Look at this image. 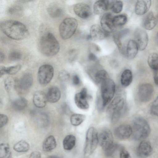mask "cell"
Listing matches in <instances>:
<instances>
[{"label": "cell", "mask_w": 158, "mask_h": 158, "mask_svg": "<svg viewBox=\"0 0 158 158\" xmlns=\"http://www.w3.org/2000/svg\"><path fill=\"white\" fill-rule=\"evenodd\" d=\"M2 31L9 38L16 40H21L27 38L29 31L25 25L14 20H8L0 24Z\"/></svg>", "instance_id": "1"}, {"label": "cell", "mask_w": 158, "mask_h": 158, "mask_svg": "<svg viewBox=\"0 0 158 158\" xmlns=\"http://www.w3.org/2000/svg\"><path fill=\"white\" fill-rule=\"evenodd\" d=\"M38 47L40 52L48 57L56 55L60 50V45L57 40L52 33L48 32L40 38Z\"/></svg>", "instance_id": "2"}, {"label": "cell", "mask_w": 158, "mask_h": 158, "mask_svg": "<svg viewBox=\"0 0 158 158\" xmlns=\"http://www.w3.org/2000/svg\"><path fill=\"white\" fill-rule=\"evenodd\" d=\"M132 135L136 140H142L147 138L149 135L151 129L150 125L144 118L138 117L133 121Z\"/></svg>", "instance_id": "3"}, {"label": "cell", "mask_w": 158, "mask_h": 158, "mask_svg": "<svg viewBox=\"0 0 158 158\" xmlns=\"http://www.w3.org/2000/svg\"><path fill=\"white\" fill-rule=\"evenodd\" d=\"M125 105L124 98L120 96L115 97L110 103L107 108V113L113 122H116L119 119Z\"/></svg>", "instance_id": "4"}, {"label": "cell", "mask_w": 158, "mask_h": 158, "mask_svg": "<svg viewBox=\"0 0 158 158\" xmlns=\"http://www.w3.org/2000/svg\"><path fill=\"white\" fill-rule=\"evenodd\" d=\"M78 26L77 20L73 18L65 19L59 27V32L61 37L64 40L71 38L74 34Z\"/></svg>", "instance_id": "5"}, {"label": "cell", "mask_w": 158, "mask_h": 158, "mask_svg": "<svg viewBox=\"0 0 158 158\" xmlns=\"http://www.w3.org/2000/svg\"><path fill=\"white\" fill-rule=\"evenodd\" d=\"M98 139V133L94 127H89L88 130L84 148V153L86 156L91 155L96 148Z\"/></svg>", "instance_id": "6"}, {"label": "cell", "mask_w": 158, "mask_h": 158, "mask_svg": "<svg viewBox=\"0 0 158 158\" xmlns=\"http://www.w3.org/2000/svg\"><path fill=\"white\" fill-rule=\"evenodd\" d=\"M115 85L111 79L107 78L101 83V95L103 107L105 106L111 101L115 92Z\"/></svg>", "instance_id": "7"}, {"label": "cell", "mask_w": 158, "mask_h": 158, "mask_svg": "<svg viewBox=\"0 0 158 158\" xmlns=\"http://www.w3.org/2000/svg\"><path fill=\"white\" fill-rule=\"evenodd\" d=\"M54 69L49 64H44L39 68L38 72V78L40 83L46 85L51 80L53 76Z\"/></svg>", "instance_id": "8"}, {"label": "cell", "mask_w": 158, "mask_h": 158, "mask_svg": "<svg viewBox=\"0 0 158 158\" xmlns=\"http://www.w3.org/2000/svg\"><path fill=\"white\" fill-rule=\"evenodd\" d=\"M154 89L152 85L149 83H143L140 85L138 89L137 97L139 101L141 103H145L152 98Z\"/></svg>", "instance_id": "9"}, {"label": "cell", "mask_w": 158, "mask_h": 158, "mask_svg": "<svg viewBox=\"0 0 158 158\" xmlns=\"http://www.w3.org/2000/svg\"><path fill=\"white\" fill-rule=\"evenodd\" d=\"M98 142L104 151L109 149L114 144L113 137L110 130H103L98 135Z\"/></svg>", "instance_id": "10"}, {"label": "cell", "mask_w": 158, "mask_h": 158, "mask_svg": "<svg viewBox=\"0 0 158 158\" xmlns=\"http://www.w3.org/2000/svg\"><path fill=\"white\" fill-rule=\"evenodd\" d=\"M134 37L139 49L141 51L144 50L148 42V36L146 32L142 29L137 28L135 32Z\"/></svg>", "instance_id": "11"}, {"label": "cell", "mask_w": 158, "mask_h": 158, "mask_svg": "<svg viewBox=\"0 0 158 158\" xmlns=\"http://www.w3.org/2000/svg\"><path fill=\"white\" fill-rule=\"evenodd\" d=\"M88 98L87 91V89L84 88L81 91L76 94L74 97V100L77 106L82 109H87L89 107L87 99Z\"/></svg>", "instance_id": "12"}, {"label": "cell", "mask_w": 158, "mask_h": 158, "mask_svg": "<svg viewBox=\"0 0 158 158\" xmlns=\"http://www.w3.org/2000/svg\"><path fill=\"white\" fill-rule=\"evenodd\" d=\"M132 134V129L128 124L121 125L114 130V135L118 139L124 140L129 138Z\"/></svg>", "instance_id": "13"}, {"label": "cell", "mask_w": 158, "mask_h": 158, "mask_svg": "<svg viewBox=\"0 0 158 158\" xmlns=\"http://www.w3.org/2000/svg\"><path fill=\"white\" fill-rule=\"evenodd\" d=\"M152 150L150 143L147 140H143L139 145L137 149L136 153L139 157L146 158L152 154Z\"/></svg>", "instance_id": "14"}, {"label": "cell", "mask_w": 158, "mask_h": 158, "mask_svg": "<svg viewBox=\"0 0 158 158\" xmlns=\"http://www.w3.org/2000/svg\"><path fill=\"white\" fill-rule=\"evenodd\" d=\"M73 10L77 16L83 19L88 18L91 14V10L89 6L83 3L76 4L74 7Z\"/></svg>", "instance_id": "15"}, {"label": "cell", "mask_w": 158, "mask_h": 158, "mask_svg": "<svg viewBox=\"0 0 158 158\" xmlns=\"http://www.w3.org/2000/svg\"><path fill=\"white\" fill-rule=\"evenodd\" d=\"M112 15L109 13L104 14L101 18L100 23L101 27L108 33L112 32L115 30V27L113 23Z\"/></svg>", "instance_id": "16"}, {"label": "cell", "mask_w": 158, "mask_h": 158, "mask_svg": "<svg viewBox=\"0 0 158 158\" xmlns=\"http://www.w3.org/2000/svg\"><path fill=\"white\" fill-rule=\"evenodd\" d=\"M108 33L98 24L93 25L90 28L89 35L91 39L94 40L103 39L108 36Z\"/></svg>", "instance_id": "17"}, {"label": "cell", "mask_w": 158, "mask_h": 158, "mask_svg": "<svg viewBox=\"0 0 158 158\" xmlns=\"http://www.w3.org/2000/svg\"><path fill=\"white\" fill-rule=\"evenodd\" d=\"M151 5V1L150 0L137 1L135 8V13L138 15L144 14L148 10Z\"/></svg>", "instance_id": "18"}, {"label": "cell", "mask_w": 158, "mask_h": 158, "mask_svg": "<svg viewBox=\"0 0 158 158\" xmlns=\"http://www.w3.org/2000/svg\"><path fill=\"white\" fill-rule=\"evenodd\" d=\"M138 47L135 40H131L127 44L125 55L129 59L134 58L137 54Z\"/></svg>", "instance_id": "19"}, {"label": "cell", "mask_w": 158, "mask_h": 158, "mask_svg": "<svg viewBox=\"0 0 158 158\" xmlns=\"http://www.w3.org/2000/svg\"><path fill=\"white\" fill-rule=\"evenodd\" d=\"M110 1L101 0L95 2L93 6L94 11L96 15H100L110 8Z\"/></svg>", "instance_id": "20"}, {"label": "cell", "mask_w": 158, "mask_h": 158, "mask_svg": "<svg viewBox=\"0 0 158 158\" xmlns=\"http://www.w3.org/2000/svg\"><path fill=\"white\" fill-rule=\"evenodd\" d=\"M33 81L32 75L30 73H27L23 75L17 83L20 89L25 90L31 86Z\"/></svg>", "instance_id": "21"}, {"label": "cell", "mask_w": 158, "mask_h": 158, "mask_svg": "<svg viewBox=\"0 0 158 158\" xmlns=\"http://www.w3.org/2000/svg\"><path fill=\"white\" fill-rule=\"evenodd\" d=\"M157 20L152 12H149L145 16L143 22V26L148 30H152L156 25Z\"/></svg>", "instance_id": "22"}, {"label": "cell", "mask_w": 158, "mask_h": 158, "mask_svg": "<svg viewBox=\"0 0 158 158\" xmlns=\"http://www.w3.org/2000/svg\"><path fill=\"white\" fill-rule=\"evenodd\" d=\"M47 101L46 94L42 91L35 92L33 97L34 105L37 107L42 108L44 107Z\"/></svg>", "instance_id": "23"}, {"label": "cell", "mask_w": 158, "mask_h": 158, "mask_svg": "<svg viewBox=\"0 0 158 158\" xmlns=\"http://www.w3.org/2000/svg\"><path fill=\"white\" fill-rule=\"evenodd\" d=\"M47 101L51 103L57 102L60 98L61 92L59 89L55 86L50 88L46 94Z\"/></svg>", "instance_id": "24"}, {"label": "cell", "mask_w": 158, "mask_h": 158, "mask_svg": "<svg viewBox=\"0 0 158 158\" xmlns=\"http://www.w3.org/2000/svg\"><path fill=\"white\" fill-rule=\"evenodd\" d=\"M56 142L55 138L53 135H49L44 141L42 148L46 152H49L53 150L56 147Z\"/></svg>", "instance_id": "25"}, {"label": "cell", "mask_w": 158, "mask_h": 158, "mask_svg": "<svg viewBox=\"0 0 158 158\" xmlns=\"http://www.w3.org/2000/svg\"><path fill=\"white\" fill-rule=\"evenodd\" d=\"M76 138L73 135H69L66 136L63 141L64 149L66 150H70L75 146Z\"/></svg>", "instance_id": "26"}, {"label": "cell", "mask_w": 158, "mask_h": 158, "mask_svg": "<svg viewBox=\"0 0 158 158\" xmlns=\"http://www.w3.org/2000/svg\"><path fill=\"white\" fill-rule=\"evenodd\" d=\"M132 74L131 71L128 69L124 70L122 73L121 77V82L124 87L129 86L132 80Z\"/></svg>", "instance_id": "27"}, {"label": "cell", "mask_w": 158, "mask_h": 158, "mask_svg": "<svg viewBox=\"0 0 158 158\" xmlns=\"http://www.w3.org/2000/svg\"><path fill=\"white\" fill-rule=\"evenodd\" d=\"M30 149V145L27 141L22 140L15 144L13 146L14 150L18 152H25Z\"/></svg>", "instance_id": "28"}, {"label": "cell", "mask_w": 158, "mask_h": 158, "mask_svg": "<svg viewBox=\"0 0 158 158\" xmlns=\"http://www.w3.org/2000/svg\"><path fill=\"white\" fill-rule=\"evenodd\" d=\"M48 12L52 18H58L63 13L62 9L58 5L53 4L50 5L47 9Z\"/></svg>", "instance_id": "29"}, {"label": "cell", "mask_w": 158, "mask_h": 158, "mask_svg": "<svg viewBox=\"0 0 158 158\" xmlns=\"http://www.w3.org/2000/svg\"><path fill=\"white\" fill-rule=\"evenodd\" d=\"M148 63L153 71H158V54L152 53L150 54L148 57Z\"/></svg>", "instance_id": "30"}, {"label": "cell", "mask_w": 158, "mask_h": 158, "mask_svg": "<svg viewBox=\"0 0 158 158\" xmlns=\"http://www.w3.org/2000/svg\"><path fill=\"white\" fill-rule=\"evenodd\" d=\"M12 153L9 145L1 143L0 146V158H11Z\"/></svg>", "instance_id": "31"}, {"label": "cell", "mask_w": 158, "mask_h": 158, "mask_svg": "<svg viewBox=\"0 0 158 158\" xmlns=\"http://www.w3.org/2000/svg\"><path fill=\"white\" fill-rule=\"evenodd\" d=\"M27 105V101L24 98H20L12 103L13 108L16 110H21L24 109Z\"/></svg>", "instance_id": "32"}, {"label": "cell", "mask_w": 158, "mask_h": 158, "mask_svg": "<svg viewBox=\"0 0 158 158\" xmlns=\"http://www.w3.org/2000/svg\"><path fill=\"white\" fill-rule=\"evenodd\" d=\"M85 115L79 114H72L70 118V122L74 126H77L81 124L85 120Z\"/></svg>", "instance_id": "33"}, {"label": "cell", "mask_w": 158, "mask_h": 158, "mask_svg": "<svg viewBox=\"0 0 158 158\" xmlns=\"http://www.w3.org/2000/svg\"><path fill=\"white\" fill-rule=\"evenodd\" d=\"M127 17L125 15H117L113 19V23L115 27H120L124 25L127 22Z\"/></svg>", "instance_id": "34"}, {"label": "cell", "mask_w": 158, "mask_h": 158, "mask_svg": "<svg viewBox=\"0 0 158 158\" xmlns=\"http://www.w3.org/2000/svg\"><path fill=\"white\" fill-rule=\"evenodd\" d=\"M123 4L120 1H110V9L114 13H118L122 10Z\"/></svg>", "instance_id": "35"}, {"label": "cell", "mask_w": 158, "mask_h": 158, "mask_svg": "<svg viewBox=\"0 0 158 158\" xmlns=\"http://www.w3.org/2000/svg\"><path fill=\"white\" fill-rule=\"evenodd\" d=\"M108 74L105 70H101L97 71L94 75V79L98 83H102L107 79Z\"/></svg>", "instance_id": "36"}, {"label": "cell", "mask_w": 158, "mask_h": 158, "mask_svg": "<svg viewBox=\"0 0 158 158\" xmlns=\"http://www.w3.org/2000/svg\"><path fill=\"white\" fill-rule=\"evenodd\" d=\"M8 12L10 15H20L23 12L22 7L17 6H13L10 8Z\"/></svg>", "instance_id": "37"}, {"label": "cell", "mask_w": 158, "mask_h": 158, "mask_svg": "<svg viewBox=\"0 0 158 158\" xmlns=\"http://www.w3.org/2000/svg\"><path fill=\"white\" fill-rule=\"evenodd\" d=\"M16 84L15 80L13 78H8L5 81V87L7 91H9L16 85Z\"/></svg>", "instance_id": "38"}, {"label": "cell", "mask_w": 158, "mask_h": 158, "mask_svg": "<svg viewBox=\"0 0 158 158\" xmlns=\"http://www.w3.org/2000/svg\"><path fill=\"white\" fill-rule=\"evenodd\" d=\"M21 66L20 64L6 68V74L13 75L17 73L20 70Z\"/></svg>", "instance_id": "39"}, {"label": "cell", "mask_w": 158, "mask_h": 158, "mask_svg": "<svg viewBox=\"0 0 158 158\" xmlns=\"http://www.w3.org/2000/svg\"><path fill=\"white\" fill-rule=\"evenodd\" d=\"M150 111L152 114L158 116V96L151 106Z\"/></svg>", "instance_id": "40"}, {"label": "cell", "mask_w": 158, "mask_h": 158, "mask_svg": "<svg viewBox=\"0 0 158 158\" xmlns=\"http://www.w3.org/2000/svg\"><path fill=\"white\" fill-rule=\"evenodd\" d=\"M22 57V54L19 52L14 51L11 52L9 55V59L11 61H15L20 60Z\"/></svg>", "instance_id": "41"}, {"label": "cell", "mask_w": 158, "mask_h": 158, "mask_svg": "<svg viewBox=\"0 0 158 158\" xmlns=\"http://www.w3.org/2000/svg\"><path fill=\"white\" fill-rule=\"evenodd\" d=\"M119 146L116 143H114L113 145L108 150L105 151L106 156H112L119 148Z\"/></svg>", "instance_id": "42"}, {"label": "cell", "mask_w": 158, "mask_h": 158, "mask_svg": "<svg viewBox=\"0 0 158 158\" xmlns=\"http://www.w3.org/2000/svg\"><path fill=\"white\" fill-rule=\"evenodd\" d=\"M59 77L61 80L65 81L69 78V75L67 71L64 70H63L59 73Z\"/></svg>", "instance_id": "43"}, {"label": "cell", "mask_w": 158, "mask_h": 158, "mask_svg": "<svg viewBox=\"0 0 158 158\" xmlns=\"http://www.w3.org/2000/svg\"><path fill=\"white\" fill-rule=\"evenodd\" d=\"M8 118L5 115L3 114H0V127H2L5 126L7 123L8 121Z\"/></svg>", "instance_id": "44"}, {"label": "cell", "mask_w": 158, "mask_h": 158, "mask_svg": "<svg viewBox=\"0 0 158 158\" xmlns=\"http://www.w3.org/2000/svg\"><path fill=\"white\" fill-rule=\"evenodd\" d=\"M120 158H131V157L128 152L122 147L120 149Z\"/></svg>", "instance_id": "45"}, {"label": "cell", "mask_w": 158, "mask_h": 158, "mask_svg": "<svg viewBox=\"0 0 158 158\" xmlns=\"http://www.w3.org/2000/svg\"><path fill=\"white\" fill-rule=\"evenodd\" d=\"M41 154L38 151H35L32 152L30 155L29 158H41Z\"/></svg>", "instance_id": "46"}, {"label": "cell", "mask_w": 158, "mask_h": 158, "mask_svg": "<svg viewBox=\"0 0 158 158\" xmlns=\"http://www.w3.org/2000/svg\"><path fill=\"white\" fill-rule=\"evenodd\" d=\"M80 79L78 76L76 75H74L73 78V82L75 85H77L80 83Z\"/></svg>", "instance_id": "47"}, {"label": "cell", "mask_w": 158, "mask_h": 158, "mask_svg": "<svg viewBox=\"0 0 158 158\" xmlns=\"http://www.w3.org/2000/svg\"><path fill=\"white\" fill-rule=\"evenodd\" d=\"M153 79L155 84L158 86V71H153Z\"/></svg>", "instance_id": "48"}, {"label": "cell", "mask_w": 158, "mask_h": 158, "mask_svg": "<svg viewBox=\"0 0 158 158\" xmlns=\"http://www.w3.org/2000/svg\"><path fill=\"white\" fill-rule=\"evenodd\" d=\"M88 59L91 61H95L97 60L96 56L93 53H90L88 56Z\"/></svg>", "instance_id": "49"}, {"label": "cell", "mask_w": 158, "mask_h": 158, "mask_svg": "<svg viewBox=\"0 0 158 158\" xmlns=\"http://www.w3.org/2000/svg\"><path fill=\"white\" fill-rule=\"evenodd\" d=\"M0 76L1 77L2 76L6 74V67L3 66H1L0 67Z\"/></svg>", "instance_id": "50"}, {"label": "cell", "mask_w": 158, "mask_h": 158, "mask_svg": "<svg viewBox=\"0 0 158 158\" xmlns=\"http://www.w3.org/2000/svg\"><path fill=\"white\" fill-rule=\"evenodd\" d=\"M0 62H2L3 61L5 58V55L2 52H0Z\"/></svg>", "instance_id": "51"}, {"label": "cell", "mask_w": 158, "mask_h": 158, "mask_svg": "<svg viewBox=\"0 0 158 158\" xmlns=\"http://www.w3.org/2000/svg\"><path fill=\"white\" fill-rule=\"evenodd\" d=\"M49 158H61L59 157L56 156H52L48 157Z\"/></svg>", "instance_id": "52"}, {"label": "cell", "mask_w": 158, "mask_h": 158, "mask_svg": "<svg viewBox=\"0 0 158 158\" xmlns=\"http://www.w3.org/2000/svg\"><path fill=\"white\" fill-rule=\"evenodd\" d=\"M156 41L157 44L158 45V32L156 34Z\"/></svg>", "instance_id": "53"}, {"label": "cell", "mask_w": 158, "mask_h": 158, "mask_svg": "<svg viewBox=\"0 0 158 158\" xmlns=\"http://www.w3.org/2000/svg\"><path fill=\"white\" fill-rule=\"evenodd\" d=\"M156 19H157V21H158V14L157 15Z\"/></svg>", "instance_id": "54"}]
</instances>
